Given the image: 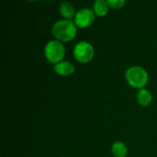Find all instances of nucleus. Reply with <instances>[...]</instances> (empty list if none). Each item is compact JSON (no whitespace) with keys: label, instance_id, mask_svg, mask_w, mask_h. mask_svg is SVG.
<instances>
[{"label":"nucleus","instance_id":"obj_1","mask_svg":"<svg viewBox=\"0 0 157 157\" xmlns=\"http://www.w3.org/2000/svg\"><path fill=\"white\" fill-rule=\"evenodd\" d=\"M77 33V27L73 20L61 19L56 21L52 29V34L55 40L63 42L73 40Z\"/></svg>","mask_w":157,"mask_h":157},{"label":"nucleus","instance_id":"obj_2","mask_svg":"<svg viewBox=\"0 0 157 157\" xmlns=\"http://www.w3.org/2000/svg\"><path fill=\"white\" fill-rule=\"evenodd\" d=\"M125 78L128 84L138 90L144 88L149 80L147 71L139 65L131 66L125 72Z\"/></svg>","mask_w":157,"mask_h":157},{"label":"nucleus","instance_id":"obj_3","mask_svg":"<svg viewBox=\"0 0 157 157\" xmlns=\"http://www.w3.org/2000/svg\"><path fill=\"white\" fill-rule=\"evenodd\" d=\"M65 52L66 51L64 45L57 40H49L44 47V54L46 59L54 65L63 61Z\"/></svg>","mask_w":157,"mask_h":157},{"label":"nucleus","instance_id":"obj_4","mask_svg":"<svg viewBox=\"0 0 157 157\" xmlns=\"http://www.w3.org/2000/svg\"><path fill=\"white\" fill-rule=\"evenodd\" d=\"M75 59L80 63H87L91 62L95 55V49L93 45L86 40L77 42L73 50Z\"/></svg>","mask_w":157,"mask_h":157},{"label":"nucleus","instance_id":"obj_5","mask_svg":"<svg viewBox=\"0 0 157 157\" xmlns=\"http://www.w3.org/2000/svg\"><path fill=\"white\" fill-rule=\"evenodd\" d=\"M95 18H96V15L93 9L88 7H84L76 12L75 17L74 18V22L77 28L86 29L90 27L94 23Z\"/></svg>","mask_w":157,"mask_h":157},{"label":"nucleus","instance_id":"obj_6","mask_svg":"<svg viewBox=\"0 0 157 157\" xmlns=\"http://www.w3.org/2000/svg\"><path fill=\"white\" fill-rule=\"evenodd\" d=\"M53 70L58 75L69 76V75H72L75 73V67L69 61H62V62H60L59 63H57V64H55L53 66Z\"/></svg>","mask_w":157,"mask_h":157},{"label":"nucleus","instance_id":"obj_7","mask_svg":"<svg viewBox=\"0 0 157 157\" xmlns=\"http://www.w3.org/2000/svg\"><path fill=\"white\" fill-rule=\"evenodd\" d=\"M59 12L63 17V19H68V20H72V18H75V14H76L75 6L72 3L67 2V1L62 2L60 4Z\"/></svg>","mask_w":157,"mask_h":157},{"label":"nucleus","instance_id":"obj_8","mask_svg":"<svg viewBox=\"0 0 157 157\" xmlns=\"http://www.w3.org/2000/svg\"><path fill=\"white\" fill-rule=\"evenodd\" d=\"M152 101H153V95L149 90H147L146 88L138 90L137 102L139 105H141L143 107H148L151 105Z\"/></svg>","mask_w":157,"mask_h":157},{"label":"nucleus","instance_id":"obj_9","mask_svg":"<svg viewBox=\"0 0 157 157\" xmlns=\"http://www.w3.org/2000/svg\"><path fill=\"white\" fill-rule=\"evenodd\" d=\"M93 11L97 17H105L109 9L108 2L105 0H97L93 3Z\"/></svg>","mask_w":157,"mask_h":157},{"label":"nucleus","instance_id":"obj_10","mask_svg":"<svg viewBox=\"0 0 157 157\" xmlns=\"http://www.w3.org/2000/svg\"><path fill=\"white\" fill-rule=\"evenodd\" d=\"M111 153L114 157H127L128 148L124 143L117 141L111 146Z\"/></svg>","mask_w":157,"mask_h":157},{"label":"nucleus","instance_id":"obj_11","mask_svg":"<svg viewBox=\"0 0 157 157\" xmlns=\"http://www.w3.org/2000/svg\"><path fill=\"white\" fill-rule=\"evenodd\" d=\"M107 2L109 8L111 9H121L125 5L124 0H107Z\"/></svg>","mask_w":157,"mask_h":157}]
</instances>
